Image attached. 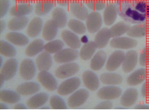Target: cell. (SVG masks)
Instances as JSON below:
<instances>
[{"label":"cell","mask_w":149,"mask_h":111,"mask_svg":"<svg viewBox=\"0 0 149 111\" xmlns=\"http://www.w3.org/2000/svg\"><path fill=\"white\" fill-rule=\"evenodd\" d=\"M118 15L133 25L149 22V1L116 0Z\"/></svg>","instance_id":"cell-1"},{"label":"cell","mask_w":149,"mask_h":111,"mask_svg":"<svg viewBox=\"0 0 149 111\" xmlns=\"http://www.w3.org/2000/svg\"><path fill=\"white\" fill-rule=\"evenodd\" d=\"M81 85V80L78 77L68 78L63 82L56 89L60 96H65L74 93Z\"/></svg>","instance_id":"cell-2"},{"label":"cell","mask_w":149,"mask_h":111,"mask_svg":"<svg viewBox=\"0 0 149 111\" xmlns=\"http://www.w3.org/2000/svg\"><path fill=\"white\" fill-rule=\"evenodd\" d=\"M79 70V66L75 62L65 63L55 70V76L58 79H64L74 76Z\"/></svg>","instance_id":"cell-3"},{"label":"cell","mask_w":149,"mask_h":111,"mask_svg":"<svg viewBox=\"0 0 149 111\" xmlns=\"http://www.w3.org/2000/svg\"><path fill=\"white\" fill-rule=\"evenodd\" d=\"M36 67L33 60L29 58L24 59L21 62L19 67V74L21 78L25 81L33 79L36 72Z\"/></svg>","instance_id":"cell-4"},{"label":"cell","mask_w":149,"mask_h":111,"mask_svg":"<svg viewBox=\"0 0 149 111\" xmlns=\"http://www.w3.org/2000/svg\"><path fill=\"white\" fill-rule=\"evenodd\" d=\"M79 56L77 49L66 48L61 49L59 52L55 53L53 56L54 60L58 64H65L73 62L77 59Z\"/></svg>","instance_id":"cell-5"},{"label":"cell","mask_w":149,"mask_h":111,"mask_svg":"<svg viewBox=\"0 0 149 111\" xmlns=\"http://www.w3.org/2000/svg\"><path fill=\"white\" fill-rule=\"evenodd\" d=\"M122 89L116 85H107L99 89L97 93V97L103 100H115L122 95Z\"/></svg>","instance_id":"cell-6"},{"label":"cell","mask_w":149,"mask_h":111,"mask_svg":"<svg viewBox=\"0 0 149 111\" xmlns=\"http://www.w3.org/2000/svg\"><path fill=\"white\" fill-rule=\"evenodd\" d=\"M138 42L134 38L131 37H117L112 38L109 42L110 46L114 49L127 50L134 49Z\"/></svg>","instance_id":"cell-7"},{"label":"cell","mask_w":149,"mask_h":111,"mask_svg":"<svg viewBox=\"0 0 149 111\" xmlns=\"http://www.w3.org/2000/svg\"><path fill=\"white\" fill-rule=\"evenodd\" d=\"M89 97V93L85 89H80L74 92L68 98V106L70 108H77L84 104Z\"/></svg>","instance_id":"cell-8"},{"label":"cell","mask_w":149,"mask_h":111,"mask_svg":"<svg viewBox=\"0 0 149 111\" xmlns=\"http://www.w3.org/2000/svg\"><path fill=\"white\" fill-rule=\"evenodd\" d=\"M38 82L41 85L50 92H54L57 89L58 84L54 76L47 71H40L37 76Z\"/></svg>","instance_id":"cell-9"},{"label":"cell","mask_w":149,"mask_h":111,"mask_svg":"<svg viewBox=\"0 0 149 111\" xmlns=\"http://www.w3.org/2000/svg\"><path fill=\"white\" fill-rule=\"evenodd\" d=\"M70 12L81 21H86L88 17V10L85 3L81 0L72 1L69 4Z\"/></svg>","instance_id":"cell-10"},{"label":"cell","mask_w":149,"mask_h":111,"mask_svg":"<svg viewBox=\"0 0 149 111\" xmlns=\"http://www.w3.org/2000/svg\"><path fill=\"white\" fill-rule=\"evenodd\" d=\"M86 21L87 30L89 33H97L102 27V16L97 11H92L89 13Z\"/></svg>","instance_id":"cell-11"},{"label":"cell","mask_w":149,"mask_h":111,"mask_svg":"<svg viewBox=\"0 0 149 111\" xmlns=\"http://www.w3.org/2000/svg\"><path fill=\"white\" fill-rule=\"evenodd\" d=\"M125 53L120 50L113 51L109 57L106 63V69L108 71H115L122 64Z\"/></svg>","instance_id":"cell-12"},{"label":"cell","mask_w":149,"mask_h":111,"mask_svg":"<svg viewBox=\"0 0 149 111\" xmlns=\"http://www.w3.org/2000/svg\"><path fill=\"white\" fill-rule=\"evenodd\" d=\"M139 62L137 52L134 50L128 51L125 56L122 62V69L125 73H130L133 71Z\"/></svg>","instance_id":"cell-13"},{"label":"cell","mask_w":149,"mask_h":111,"mask_svg":"<svg viewBox=\"0 0 149 111\" xmlns=\"http://www.w3.org/2000/svg\"><path fill=\"white\" fill-rule=\"evenodd\" d=\"M18 68V62L14 58H10L1 66V75L3 76L5 81L14 78Z\"/></svg>","instance_id":"cell-14"},{"label":"cell","mask_w":149,"mask_h":111,"mask_svg":"<svg viewBox=\"0 0 149 111\" xmlns=\"http://www.w3.org/2000/svg\"><path fill=\"white\" fill-rule=\"evenodd\" d=\"M82 81L84 86L89 90L95 92L100 87V79L93 71L87 70L82 75Z\"/></svg>","instance_id":"cell-15"},{"label":"cell","mask_w":149,"mask_h":111,"mask_svg":"<svg viewBox=\"0 0 149 111\" xmlns=\"http://www.w3.org/2000/svg\"><path fill=\"white\" fill-rule=\"evenodd\" d=\"M148 71L146 68H142L136 70L127 78L126 82L130 86H137L143 83L147 79Z\"/></svg>","instance_id":"cell-16"},{"label":"cell","mask_w":149,"mask_h":111,"mask_svg":"<svg viewBox=\"0 0 149 111\" xmlns=\"http://www.w3.org/2000/svg\"><path fill=\"white\" fill-rule=\"evenodd\" d=\"M117 10L115 2H111L107 4L104 9L103 19L104 24L107 26H112L117 18Z\"/></svg>","instance_id":"cell-17"},{"label":"cell","mask_w":149,"mask_h":111,"mask_svg":"<svg viewBox=\"0 0 149 111\" xmlns=\"http://www.w3.org/2000/svg\"><path fill=\"white\" fill-rule=\"evenodd\" d=\"M34 8L31 3H17L9 10L10 16L14 17L26 16L31 14Z\"/></svg>","instance_id":"cell-18"},{"label":"cell","mask_w":149,"mask_h":111,"mask_svg":"<svg viewBox=\"0 0 149 111\" xmlns=\"http://www.w3.org/2000/svg\"><path fill=\"white\" fill-rule=\"evenodd\" d=\"M139 98V92L136 88H130L122 94L120 102L123 107L129 108L133 106Z\"/></svg>","instance_id":"cell-19"},{"label":"cell","mask_w":149,"mask_h":111,"mask_svg":"<svg viewBox=\"0 0 149 111\" xmlns=\"http://www.w3.org/2000/svg\"><path fill=\"white\" fill-rule=\"evenodd\" d=\"M58 25L53 19L47 20L44 25L42 36L44 40L50 42L53 40L58 33Z\"/></svg>","instance_id":"cell-20"},{"label":"cell","mask_w":149,"mask_h":111,"mask_svg":"<svg viewBox=\"0 0 149 111\" xmlns=\"http://www.w3.org/2000/svg\"><path fill=\"white\" fill-rule=\"evenodd\" d=\"M56 1V0H37L34 7L35 14L39 16L47 15L54 7Z\"/></svg>","instance_id":"cell-21"},{"label":"cell","mask_w":149,"mask_h":111,"mask_svg":"<svg viewBox=\"0 0 149 111\" xmlns=\"http://www.w3.org/2000/svg\"><path fill=\"white\" fill-rule=\"evenodd\" d=\"M40 90V85L33 82H27L21 84L16 88V92L22 96L33 95L37 93Z\"/></svg>","instance_id":"cell-22"},{"label":"cell","mask_w":149,"mask_h":111,"mask_svg":"<svg viewBox=\"0 0 149 111\" xmlns=\"http://www.w3.org/2000/svg\"><path fill=\"white\" fill-rule=\"evenodd\" d=\"M36 67L40 71H48L53 65L52 57L49 53L45 51L41 52L35 60Z\"/></svg>","instance_id":"cell-23"},{"label":"cell","mask_w":149,"mask_h":111,"mask_svg":"<svg viewBox=\"0 0 149 111\" xmlns=\"http://www.w3.org/2000/svg\"><path fill=\"white\" fill-rule=\"evenodd\" d=\"M62 40L70 48L79 49L81 46V41L78 35L73 31L65 30L61 34Z\"/></svg>","instance_id":"cell-24"},{"label":"cell","mask_w":149,"mask_h":111,"mask_svg":"<svg viewBox=\"0 0 149 111\" xmlns=\"http://www.w3.org/2000/svg\"><path fill=\"white\" fill-rule=\"evenodd\" d=\"M127 35L132 38H141L148 36L149 22L134 25L130 28Z\"/></svg>","instance_id":"cell-25"},{"label":"cell","mask_w":149,"mask_h":111,"mask_svg":"<svg viewBox=\"0 0 149 111\" xmlns=\"http://www.w3.org/2000/svg\"><path fill=\"white\" fill-rule=\"evenodd\" d=\"M43 28V21L39 17H35L28 24L26 34L31 38L37 37L40 34Z\"/></svg>","instance_id":"cell-26"},{"label":"cell","mask_w":149,"mask_h":111,"mask_svg":"<svg viewBox=\"0 0 149 111\" xmlns=\"http://www.w3.org/2000/svg\"><path fill=\"white\" fill-rule=\"evenodd\" d=\"M111 37L109 28H101L96 34L95 37V42L97 49L104 48L108 44Z\"/></svg>","instance_id":"cell-27"},{"label":"cell","mask_w":149,"mask_h":111,"mask_svg":"<svg viewBox=\"0 0 149 111\" xmlns=\"http://www.w3.org/2000/svg\"><path fill=\"white\" fill-rule=\"evenodd\" d=\"M107 56L105 51L100 50L97 51L92 58L90 67L93 71H98L101 69L106 63Z\"/></svg>","instance_id":"cell-28"},{"label":"cell","mask_w":149,"mask_h":111,"mask_svg":"<svg viewBox=\"0 0 149 111\" xmlns=\"http://www.w3.org/2000/svg\"><path fill=\"white\" fill-rule=\"evenodd\" d=\"M48 99V94L44 92H41L30 98L27 100L26 105L29 108L37 109L45 104Z\"/></svg>","instance_id":"cell-29"},{"label":"cell","mask_w":149,"mask_h":111,"mask_svg":"<svg viewBox=\"0 0 149 111\" xmlns=\"http://www.w3.org/2000/svg\"><path fill=\"white\" fill-rule=\"evenodd\" d=\"M5 39L11 44L19 46H25L29 42L28 38L24 34L15 31L8 33L5 35Z\"/></svg>","instance_id":"cell-30"},{"label":"cell","mask_w":149,"mask_h":111,"mask_svg":"<svg viewBox=\"0 0 149 111\" xmlns=\"http://www.w3.org/2000/svg\"><path fill=\"white\" fill-rule=\"evenodd\" d=\"M100 81L107 85H117L122 83V76L116 73L110 71L104 73L100 76Z\"/></svg>","instance_id":"cell-31"},{"label":"cell","mask_w":149,"mask_h":111,"mask_svg":"<svg viewBox=\"0 0 149 111\" xmlns=\"http://www.w3.org/2000/svg\"><path fill=\"white\" fill-rule=\"evenodd\" d=\"M52 19L57 24L59 28H64L68 23L66 11L61 7H55L52 13Z\"/></svg>","instance_id":"cell-32"},{"label":"cell","mask_w":149,"mask_h":111,"mask_svg":"<svg viewBox=\"0 0 149 111\" xmlns=\"http://www.w3.org/2000/svg\"><path fill=\"white\" fill-rule=\"evenodd\" d=\"M29 19L26 16L14 17L7 23V28L12 31H20L26 26Z\"/></svg>","instance_id":"cell-33"},{"label":"cell","mask_w":149,"mask_h":111,"mask_svg":"<svg viewBox=\"0 0 149 111\" xmlns=\"http://www.w3.org/2000/svg\"><path fill=\"white\" fill-rule=\"evenodd\" d=\"M44 42L41 39H36L30 43L26 48L25 54L28 57H33L42 51Z\"/></svg>","instance_id":"cell-34"},{"label":"cell","mask_w":149,"mask_h":111,"mask_svg":"<svg viewBox=\"0 0 149 111\" xmlns=\"http://www.w3.org/2000/svg\"><path fill=\"white\" fill-rule=\"evenodd\" d=\"M20 99V95L16 92L10 90H2L0 92V100L1 102L6 104H16Z\"/></svg>","instance_id":"cell-35"},{"label":"cell","mask_w":149,"mask_h":111,"mask_svg":"<svg viewBox=\"0 0 149 111\" xmlns=\"http://www.w3.org/2000/svg\"><path fill=\"white\" fill-rule=\"evenodd\" d=\"M97 49V45L95 41L86 42L80 50L79 56L83 60H89L95 55Z\"/></svg>","instance_id":"cell-36"},{"label":"cell","mask_w":149,"mask_h":111,"mask_svg":"<svg viewBox=\"0 0 149 111\" xmlns=\"http://www.w3.org/2000/svg\"><path fill=\"white\" fill-rule=\"evenodd\" d=\"M131 26L125 21H120L113 25L109 28L111 37L115 38L120 37L121 36L127 33Z\"/></svg>","instance_id":"cell-37"},{"label":"cell","mask_w":149,"mask_h":111,"mask_svg":"<svg viewBox=\"0 0 149 111\" xmlns=\"http://www.w3.org/2000/svg\"><path fill=\"white\" fill-rule=\"evenodd\" d=\"M0 53L7 58H13L16 55V50L13 45L3 40L0 42Z\"/></svg>","instance_id":"cell-38"},{"label":"cell","mask_w":149,"mask_h":111,"mask_svg":"<svg viewBox=\"0 0 149 111\" xmlns=\"http://www.w3.org/2000/svg\"><path fill=\"white\" fill-rule=\"evenodd\" d=\"M68 26L72 31L78 35H82L87 31L86 26L79 20H70L68 22Z\"/></svg>","instance_id":"cell-39"},{"label":"cell","mask_w":149,"mask_h":111,"mask_svg":"<svg viewBox=\"0 0 149 111\" xmlns=\"http://www.w3.org/2000/svg\"><path fill=\"white\" fill-rule=\"evenodd\" d=\"M64 42L60 40H53L44 45V50L49 54H55L64 47Z\"/></svg>","instance_id":"cell-40"},{"label":"cell","mask_w":149,"mask_h":111,"mask_svg":"<svg viewBox=\"0 0 149 111\" xmlns=\"http://www.w3.org/2000/svg\"><path fill=\"white\" fill-rule=\"evenodd\" d=\"M84 3L87 7L92 11H102L107 4L104 0H85Z\"/></svg>","instance_id":"cell-41"},{"label":"cell","mask_w":149,"mask_h":111,"mask_svg":"<svg viewBox=\"0 0 149 111\" xmlns=\"http://www.w3.org/2000/svg\"><path fill=\"white\" fill-rule=\"evenodd\" d=\"M49 104L51 108L54 110L67 109V106L65 101L62 98L56 95H54L51 97L49 100Z\"/></svg>","instance_id":"cell-42"},{"label":"cell","mask_w":149,"mask_h":111,"mask_svg":"<svg viewBox=\"0 0 149 111\" xmlns=\"http://www.w3.org/2000/svg\"><path fill=\"white\" fill-rule=\"evenodd\" d=\"M139 62L141 67H145L149 65V44L142 50L139 58Z\"/></svg>","instance_id":"cell-43"},{"label":"cell","mask_w":149,"mask_h":111,"mask_svg":"<svg viewBox=\"0 0 149 111\" xmlns=\"http://www.w3.org/2000/svg\"><path fill=\"white\" fill-rule=\"evenodd\" d=\"M10 1L9 0H0V17H3L10 9Z\"/></svg>","instance_id":"cell-44"},{"label":"cell","mask_w":149,"mask_h":111,"mask_svg":"<svg viewBox=\"0 0 149 111\" xmlns=\"http://www.w3.org/2000/svg\"><path fill=\"white\" fill-rule=\"evenodd\" d=\"M141 94L143 98H149V78H147L142 84L141 89Z\"/></svg>","instance_id":"cell-45"},{"label":"cell","mask_w":149,"mask_h":111,"mask_svg":"<svg viewBox=\"0 0 149 111\" xmlns=\"http://www.w3.org/2000/svg\"><path fill=\"white\" fill-rule=\"evenodd\" d=\"M113 108V103L110 101L105 100L104 101L100 103L95 107L97 110H110Z\"/></svg>","instance_id":"cell-46"},{"label":"cell","mask_w":149,"mask_h":111,"mask_svg":"<svg viewBox=\"0 0 149 111\" xmlns=\"http://www.w3.org/2000/svg\"><path fill=\"white\" fill-rule=\"evenodd\" d=\"M57 3L62 7H65L69 5L72 0H56Z\"/></svg>","instance_id":"cell-47"},{"label":"cell","mask_w":149,"mask_h":111,"mask_svg":"<svg viewBox=\"0 0 149 111\" xmlns=\"http://www.w3.org/2000/svg\"><path fill=\"white\" fill-rule=\"evenodd\" d=\"M134 108L136 110H149V105L144 104H137L135 105Z\"/></svg>","instance_id":"cell-48"},{"label":"cell","mask_w":149,"mask_h":111,"mask_svg":"<svg viewBox=\"0 0 149 111\" xmlns=\"http://www.w3.org/2000/svg\"><path fill=\"white\" fill-rule=\"evenodd\" d=\"M13 108L16 110H25L27 109V107L22 103H16L14 105Z\"/></svg>","instance_id":"cell-49"},{"label":"cell","mask_w":149,"mask_h":111,"mask_svg":"<svg viewBox=\"0 0 149 111\" xmlns=\"http://www.w3.org/2000/svg\"><path fill=\"white\" fill-rule=\"evenodd\" d=\"M5 28H6V23L3 20H1L0 21V33H1V34H2L4 31Z\"/></svg>","instance_id":"cell-50"},{"label":"cell","mask_w":149,"mask_h":111,"mask_svg":"<svg viewBox=\"0 0 149 111\" xmlns=\"http://www.w3.org/2000/svg\"><path fill=\"white\" fill-rule=\"evenodd\" d=\"M16 3H32L36 0H12Z\"/></svg>","instance_id":"cell-51"},{"label":"cell","mask_w":149,"mask_h":111,"mask_svg":"<svg viewBox=\"0 0 149 111\" xmlns=\"http://www.w3.org/2000/svg\"><path fill=\"white\" fill-rule=\"evenodd\" d=\"M5 104L6 103H3V102L1 103V104H0V109L1 110H6V109H8V107Z\"/></svg>","instance_id":"cell-52"},{"label":"cell","mask_w":149,"mask_h":111,"mask_svg":"<svg viewBox=\"0 0 149 111\" xmlns=\"http://www.w3.org/2000/svg\"><path fill=\"white\" fill-rule=\"evenodd\" d=\"M4 81H5L3 76H2V75L0 74V84H1V88L2 87L3 83H4Z\"/></svg>","instance_id":"cell-53"},{"label":"cell","mask_w":149,"mask_h":111,"mask_svg":"<svg viewBox=\"0 0 149 111\" xmlns=\"http://www.w3.org/2000/svg\"><path fill=\"white\" fill-rule=\"evenodd\" d=\"M42 109H49V108H48V107H42V108H41Z\"/></svg>","instance_id":"cell-54"},{"label":"cell","mask_w":149,"mask_h":111,"mask_svg":"<svg viewBox=\"0 0 149 111\" xmlns=\"http://www.w3.org/2000/svg\"><path fill=\"white\" fill-rule=\"evenodd\" d=\"M130 1H149V0H130Z\"/></svg>","instance_id":"cell-55"}]
</instances>
